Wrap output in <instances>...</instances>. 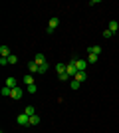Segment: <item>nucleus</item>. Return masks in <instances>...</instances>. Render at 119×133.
Instances as JSON below:
<instances>
[{
    "label": "nucleus",
    "mask_w": 119,
    "mask_h": 133,
    "mask_svg": "<svg viewBox=\"0 0 119 133\" xmlns=\"http://www.w3.org/2000/svg\"><path fill=\"white\" fill-rule=\"evenodd\" d=\"M68 74H69V78H75V74H78V68H75V58H72L68 64Z\"/></svg>",
    "instance_id": "nucleus-1"
},
{
    "label": "nucleus",
    "mask_w": 119,
    "mask_h": 133,
    "mask_svg": "<svg viewBox=\"0 0 119 133\" xmlns=\"http://www.w3.org/2000/svg\"><path fill=\"white\" fill-rule=\"evenodd\" d=\"M16 123H18V125H30V115H26V113H20V115L16 117Z\"/></svg>",
    "instance_id": "nucleus-2"
},
{
    "label": "nucleus",
    "mask_w": 119,
    "mask_h": 133,
    "mask_svg": "<svg viewBox=\"0 0 119 133\" xmlns=\"http://www.w3.org/2000/svg\"><path fill=\"white\" fill-rule=\"evenodd\" d=\"M58 24H60V18H52L50 22H48V30H46V32L52 34V32H54V30L58 28Z\"/></svg>",
    "instance_id": "nucleus-3"
},
{
    "label": "nucleus",
    "mask_w": 119,
    "mask_h": 133,
    "mask_svg": "<svg viewBox=\"0 0 119 133\" xmlns=\"http://www.w3.org/2000/svg\"><path fill=\"white\" fill-rule=\"evenodd\" d=\"M75 68H78V72H85L87 62H85V60H79V58H75Z\"/></svg>",
    "instance_id": "nucleus-4"
},
{
    "label": "nucleus",
    "mask_w": 119,
    "mask_h": 133,
    "mask_svg": "<svg viewBox=\"0 0 119 133\" xmlns=\"http://www.w3.org/2000/svg\"><path fill=\"white\" fill-rule=\"evenodd\" d=\"M28 74H40V66L36 64L34 60H32V62L28 64Z\"/></svg>",
    "instance_id": "nucleus-5"
},
{
    "label": "nucleus",
    "mask_w": 119,
    "mask_h": 133,
    "mask_svg": "<svg viewBox=\"0 0 119 133\" xmlns=\"http://www.w3.org/2000/svg\"><path fill=\"white\" fill-rule=\"evenodd\" d=\"M10 97H12V99H22V89L14 88V89H12V94H10Z\"/></svg>",
    "instance_id": "nucleus-6"
},
{
    "label": "nucleus",
    "mask_w": 119,
    "mask_h": 133,
    "mask_svg": "<svg viewBox=\"0 0 119 133\" xmlns=\"http://www.w3.org/2000/svg\"><path fill=\"white\" fill-rule=\"evenodd\" d=\"M34 62L38 64V66H44V64H46V56H44V54H36Z\"/></svg>",
    "instance_id": "nucleus-7"
},
{
    "label": "nucleus",
    "mask_w": 119,
    "mask_h": 133,
    "mask_svg": "<svg viewBox=\"0 0 119 133\" xmlns=\"http://www.w3.org/2000/svg\"><path fill=\"white\" fill-rule=\"evenodd\" d=\"M6 85H8L10 89L18 88V79H16V78H8V79H6Z\"/></svg>",
    "instance_id": "nucleus-8"
},
{
    "label": "nucleus",
    "mask_w": 119,
    "mask_h": 133,
    "mask_svg": "<svg viewBox=\"0 0 119 133\" xmlns=\"http://www.w3.org/2000/svg\"><path fill=\"white\" fill-rule=\"evenodd\" d=\"M74 79H78L79 83H83L85 79H87V74H85V72H78V74H75V78H74Z\"/></svg>",
    "instance_id": "nucleus-9"
},
{
    "label": "nucleus",
    "mask_w": 119,
    "mask_h": 133,
    "mask_svg": "<svg viewBox=\"0 0 119 133\" xmlns=\"http://www.w3.org/2000/svg\"><path fill=\"white\" fill-rule=\"evenodd\" d=\"M56 72H58V76H62V74L68 72V66H66V64H58V66H56Z\"/></svg>",
    "instance_id": "nucleus-10"
},
{
    "label": "nucleus",
    "mask_w": 119,
    "mask_h": 133,
    "mask_svg": "<svg viewBox=\"0 0 119 133\" xmlns=\"http://www.w3.org/2000/svg\"><path fill=\"white\" fill-rule=\"evenodd\" d=\"M0 54H2V58H8V56H12L8 46H0Z\"/></svg>",
    "instance_id": "nucleus-11"
},
{
    "label": "nucleus",
    "mask_w": 119,
    "mask_h": 133,
    "mask_svg": "<svg viewBox=\"0 0 119 133\" xmlns=\"http://www.w3.org/2000/svg\"><path fill=\"white\" fill-rule=\"evenodd\" d=\"M24 83H26V85H32V83H34V76H32V74H26V76H24V79H22Z\"/></svg>",
    "instance_id": "nucleus-12"
},
{
    "label": "nucleus",
    "mask_w": 119,
    "mask_h": 133,
    "mask_svg": "<svg viewBox=\"0 0 119 133\" xmlns=\"http://www.w3.org/2000/svg\"><path fill=\"white\" fill-rule=\"evenodd\" d=\"M24 113L32 117V115H36V109H34V107H32V105H26V107H24Z\"/></svg>",
    "instance_id": "nucleus-13"
},
{
    "label": "nucleus",
    "mask_w": 119,
    "mask_h": 133,
    "mask_svg": "<svg viewBox=\"0 0 119 133\" xmlns=\"http://www.w3.org/2000/svg\"><path fill=\"white\" fill-rule=\"evenodd\" d=\"M87 52H89V54H101V48H99V46H89V50H87Z\"/></svg>",
    "instance_id": "nucleus-14"
},
{
    "label": "nucleus",
    "mask_w": 119,
    "mask_h": 133,
    "mask_svg": "<svg viewBox=\"0 0 119 133\" xmlns=\"http://www.w3.org/2000/svg\"><path fill=\"white\" fill-rule=\"evenodd\" d=\"M58 78H60V82H72V79H74V78H69V74H68V72L62 74V76H58Z\"/></svg>",
    "instance_id": "nucleus-15"
},
{
    "label": "nucleus",
    "mask_w": 119,
    "mask_h": 133,
    "mask_svg": "<svg viewBox=\"0 0 119 133\" xmlns=\"http://www.w3.org/2000/svg\"><path fill=\"white\" fill-rule=\"evenodd\" d=\"M0 94L4 95V97H10V94H12V89L8 88V85H4V88H2V91H0Z\"/></svg>",
    "instance_id": "nucleus-16"
},
{
    "label": "nucleus",
    "mask_w": 119,
    "mask_h": 133,
    "mask_svg": "<svg viewBox=\"0 0 119 133\" xmlns=\"http://www.w3.org/2000/svg\"><path fill=\"white\" fill-rule=\"evenodd\" d=\"M79 85H81V83H79L78 79H72V82H69V88L74 89V91H75V89H79Z\"/></svg>",
    "instance_id": "nucleus-17"
},
{
    "label": "nucleus",
    "mask_w": 119,
    "mask_h": 133,
    "mask_svg": "<svg viewBox=\"0 0 119 133\" xmlns=\"http://www.w3.org/2000/svg\"><path fill=\"white\" fill-rule=\"evenodd\" d=\"M109 30H111V32H117V30H119V24L115 22V20H113V22H109Z\"/></svg>",
    "instance_id": "nucleus-18"
},
{
    "label": "nucleus",
    "mask_w": 119,
    "mask_h": 133,
    "mask_svg": "<svg viewBox=\"0 0 119 133\" xmlns=\"http://www.w3.org/2000/svg\"><path fill=\"white\" fill-rule=\"evenodd\" d=\"M8 64H10V66H14V64H18V58H16V56H14V54H12V56H8Z\"/></svg>",
    "instance_id": "nucleus-19"
},
{
    "label": "nucleus",
    "mask_w": 119,
    "mask_h": 133,
    "mask_svg": "<svg viewBox=\"0 0 119 133\" xmlns=\"http://www.w3.org/2000/svg\"><path fill=\"white\" fill-rule=\"evenodd\" d=\"M95 62H97V56L95 54H89V56H87V64H95Z\"/></svg>",
    "instance_id": "nucleus-20"
},
{
    "label": "nucleus",
    "mask_w": 119,
    "mask_h": 133,
    "mask_svg": "<svg viewBox=\"0 0 119 133\" xmlns=\"http://www.w3.org/2000/svg\"><path fill=\"white\" fill-rule=\"evenodd\" d=\"M38 123H40V117L38 115H32V117H30V125H38Z\"/></svg>",
    "instance_id": "nucleus-21"
},
{
    "label": "nucleus",
    "mask_w": 119,
    "mask_h": 133,
    "mask_svg": "<svg viewBox=\"0 0 119 133\" xmlns=\"http://www.w3.org/2000/svg\"><path fill=\"white\" fill-rule=\"evenodd\" d=\"M48 70H50V64H48V62H46L44 66H40V74H46Z\"/></svg>",
    "instance_id": "nucleus-22"
},
{
    "label": "nucleus",
    "mask_w": 119,
    "mask_h": 133,
    "mask_svg": "<svg viewBox=\"0 0 119 133\" xmlns=\"http://www.w3.org/2000/svg\"><path fill=\"white\" fill-rule=\"evenodd\" d=\"M103 36H105V38H111V36H113V32H111V30H109V28H107V30L103 32Z\"/></svg>",
    "instance_id": "nucleus-23"
},
{
    "label": "nucleus",
    "mask_w": 119,
    "mask_h": 133,
    "mask_svg": "<svg viewBox=\"0 0 119 133\" xmlns=\"http://www.w3.org/2000/svg\"><path fill=\"white\" fill-rule=\"evenodd\" d=\"M28 91H30V94H36V83H32V85H28Z\"/></svg>",
    "instance_id": "nucleus-24"
},
{
    "label": "nucleus",
    "mask_w": 119,
    "mask_h": 133,
    "mask_svg": "<svg viewBox=\"0 0 119 133\" xmlns=\"http://www.w3.org/2000/svg\"><path fill=\"white\" fill-rule=\"evenodd\" d=\"M0 66H8V58H0Z\"/></svg>",
    "instance_id": "nucleus-25"
}]
</instances>
